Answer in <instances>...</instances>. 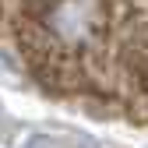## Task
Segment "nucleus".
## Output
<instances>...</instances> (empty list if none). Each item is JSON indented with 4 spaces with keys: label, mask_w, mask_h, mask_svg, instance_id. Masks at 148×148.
<instances>
[{
    "label": "nucleus",
    "mask_w": 148,
    "mask_h": 148,
    "mask_svg": "<svg viewBox=\"0 0 148 148\" xmlns=\"http://www.w3.org/2000/svg\"><path fill=\"white\" fill-rule=\"evenodd\" d=\"M95 21H99V11H95L92 0H57L46 14L49 32L64 46H81L95 32Z\"/></svg>",
    "instance_id": "obj_1"
},
{
    "label": "nucleus",
    "mask_w": 148,
    "mask_h": 148,
    "mask_svg": "<svg viewBox=\"0 0 148 148\" xmlns=\"http://www.w3.org/2000/svg\"><path fill=\"white\" fill-rule=\"evenodd\" d=\"M25 148H57V141L46 138V134H32V138L25 141Z\"/></svg>",
    "instance_id": "obj_2"
}]
</instances>
